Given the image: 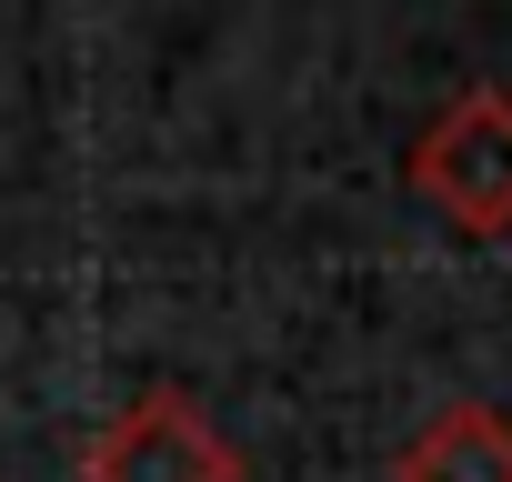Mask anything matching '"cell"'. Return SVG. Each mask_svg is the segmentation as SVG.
<instances>
[{
  "label": "cell",
  "instance_id": "3",
  "mask_svg": "<svg viewBox=\"0 0 512 482\" xmlns=\"http://www.w3.org/2000/svg\"><path fill=\"white\" fill-rule=\"evenodd\" d=\"M392 482H512V422L492 402H452L392 452Z\"/></svg>",
  "mask_w": 512,
  "mask_h": 482
},
{
  "label": "cell",
  "instance_id": "1",
  "mask_svg": "<svg viewBox=\"0 0 512 482\" xmlns=\"http://www.w3.org/2000/svg\"><path fill=\"white\" fill-rule=\"evenodd\" d=\"M402 181H412V201H432L452 231L502 241V231H512V91H502V81L452 91V101L412 131Z\"/></svg>",
  "mask_w": 512,
  "mask_h": 482
},
{
  "label": "cell",
  "instance_id": "2",
  "mask_svg": "<svg viewBox=\"0 0 512 482\" xmlns=\"http://www.w3.org/2000/svg\"><path fill=\"white\" fill-rule=\"evenodd\" d=\"M81 482H241V452L191 392H141L91 432Z\"/></svg>",
  "mask_w": 512,
  "mask_h": 482
}]
</instances>
